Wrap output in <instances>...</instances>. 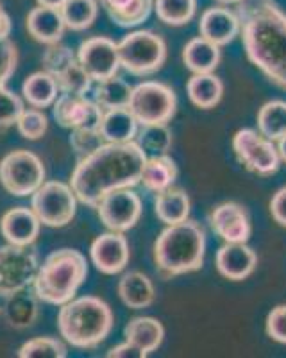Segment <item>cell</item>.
<instances>
[{
  "label": "cell",
  "mask_w": 286,
  "mask_h": 358,
  "mask_svg": "<svg viewBox=\"0 0 286 358\" xmlns=\"http://www.w3.org/2000/svg\"><path fill=\"white\" fill-rule=\"evenodd\" d=\"M66 0H38V6H47V8H56L61 9Z\"/></svg>",
  "instance_id": "bcb514c9"
},
{
  "label": "cell",
  "mask_w": 286,
  "mask_h": 358,
  "mask_svg": "<svg viewBox=\"0 0 286 358\" xmlns=\"http://www.w3.org/2000/svg\"><path fill=\"white\" fill-rule=\"evenodd\" d=\"M57 330L74 348L93 350L113 330V312L100 297H74L59 308Z\"/></svg>",
  "instance_id": "277c9868"
},
{
  "label": "cell",
  "mask_w": 286,
  "mask_h": 358,
  "mask_svg": "<svg viewBox=\"0 0 286 358\" xmlns=\"http://www.w3.org/2000/svg\"><path fill=\"white\" fill-rule=\"evenodd\" d=\"M41 222L33 212V208L15 206L4 213L0 219V233L8 244L33 245L40 236Z\"/></svg>",
  "instance_id": "d6986e66"
},
{
  "label": "cell",
  "mask_w": 286,
  "mask_h": 358,
  "mask_svg": "<svg viewBox=\"0 0 286 358\" xmlns=\"http://www.w3.org/2000/svg\"><path fill=\"white\" fill-rule=\"evenodd\" d=\"M9 34H11V18L0 4V41L9 40Z\"/></svg>",
  "instance_id": "f6af8a7d"
},
{
  "label": "cell",
  "mask_w": 286,
  "mask_h": 358,
  "mask_svg": "<svg viewBox=\"0 0 286 358\" xmlns=\"http://www.w3.org/2000/svg\"><path fill=\"white\" fill-rule=\"evenodd\" d=\"M127 108L140 126L168 124L177 111L176 92L165 83L143 81L133 86Z\"/></svg>",
  "instance_id": "52a82bcc"
},
{
  "label": "cell",
  "mask_w": 286,
  "mask_h": 358,
  "mask_svg": "<svg viewBox=\"0 0 286 358\" xmlns=\"http://www.w3.org/2000/svg\"><path fill=\"white\" fill-rule=\"evenodd\" d=\"M36 252L25 245L6 244L0 248V296L9 297L13 294L27 290L36 278Z\"/></svg>",
  "instance_id": "30bf717a"
},
{
  "label": "cell",
  "mask_w": 286,
  "mask_h": 358,
  "mask_svg": "<svg viewBox=\"0 0 286 358\" xmlns=\"http://www.w3.org/2000/svg\"><path fill=\"white\" fill-rule=\"evenodd\" d=\"M177 179V165L168 155L147 156L143 165L140 183L149 192L160 194L167 188L174 187Z\"/></svg>",
  "instance_id": "484cf974"
},
{
  "label": "cell",
  "mask_w": 286,
  "mask_h": 358,
  "mask_svg": "<svg viewBox=\"0 0 286 358\" xmlns=\"http://www.w3.org/2000/svg\"><path fill=\"white\" fill-rule=\"evenodd\" d=\"M257 131L265 138L278 142L286 134V102L269 101L257 111Z\"/></svg>",
  "instance_id": "1f68e13d"
},
{
  "label": "cell",
  "mask_w": 286,
  "mask_h": 358,
  "mask_svg": "<svg viewBox=\"0 0 286 358\" xmlns=\"http://www.w3.org/2000/svg\"><path fill=\"white\" fill-rule=\"evenodd\" d=\"M103 143L106 142H104L103 134H100L98 129H86V127H81V129H72V134H70V145L82 158L91 155L93 151H97Z\"/></svg>",
  "instance_id": "60d3db41"
},
{
  "label": "cell",
  "mask_w": 286,
  "mask_h": 358,
  "mask_svg": "<svg viewBox=\"0 0 286 358\" xmlns=\"http://www.w3.org/2000/svg\"><path fill=\"white\" fill-rule=\"evenodd\" d=\"M186 94L193 106L200 108V110H211L222 101L224 83L213 72L193 73L186 83Z\"/></svg>",
  "instance_id": "4316f807"
},
{
  "label": "cell",
  "mask_w": 286,
  "mask_h": 358,
  "mask_svg": "<svg viewBox=\"0 0 286 358\" xmlns=\"http://www.w3.org/2000/svg\"><path fill=\"white\" fill-rule=\"evenodd\" d=\"M77 59V52L66 47L63 43H52V45H47V50L43 52V57H41V63H43V70L49 72L50 76H57L59 72L66 69L68 65Z\"/></svg>",
  "instance_id": "ab89813d"
},
{
  "label": "cell",
  "mask_w": 286,
  "mask_h": 358,
  "mask_svg": "<svg viewBox=\"0 0 286 358\" xmlns=\"http://www.w3.org/2000/svg\"><path fill=\"white\" fill-rule=\"evenodd\" d=\"M119 27H136L151 17L154 0H98Z\"/></svg>",
  "instance_id": "cb8c5ba5"
},
{
  "label": "cell",
  "mask_w": 286,
  "mask_h": 358,
  "mask_svg": "<svg viewBox=\"0 0 286 358\" xmlns=\"http://www.w3.org/2000/svg\"><path fill=\"white\" fill-rule=\"evenodd\" d=\"M57 83V88H59V94H74V95H86L91 92V86H93V79L86 73V70L82 69L81 63L75 59L72 65L66 66L63 72H59L57 76H54Z\"/></svg>",
  "instance_id": "8d00e7d4"
},
{
  "label": "cell",
  "mask_w": 286,
  "mask_h": 358,
  "mask_svg": "<svg viewBox=\"0 0 286 358\" xmlns=\"http://www.w3.org/2000/svg\"><path fill=\"white\" fill-rule=\"evenodd\" d=\"M90 257L97 271L107 276H114L122 273L129 264L131 258L129 242L120 231L103 233L91 242Z\"/></svg>",
  "instance_id": "2e32d148"
},
{
  "label": "cell",
  "mask_w": 286,
  "mask_h": 358,
  "mask_svg": "<svg viewBox=\"0 0 286 358\" xmlns=\"http://www.w3.org/2000/svg\"><path fill=\"white\" fill-rule=\"evenodd\" d=\"M68 350L59 338L36 337L31 338L18 350L20 358H65Z\"/></svg>",
  "instance_id": "74e56055"
},
{
  "label": "cell",
  "mask_w": 286,
  "mask_h": 358,
  "mask_svg": "<svg viewBox=\"0 0 286 358\" xmlns=\"http://www.w3.org/2000/svg\"><path fill=\"white\" fill-rule=\"evenodd\" d=\"M135 142L143 149L147 156L168 155L172 149V131L167 124H152V126H142L138 131Z\"/></svg>",
  "instance_id": "e575fe53"
},
{
  "label": "cell",
  "mask_w": 286,
  "mask_h": 358,
  "mask_svg": "<svg viewBox=\"0 0 286 358\" xmlns=\"http://www.w3.org/2000/svg\"><path fill=\"white\" fill-rule=\"evenodd\" d=\"M154 11L165 25L181 27L195 17L197 0H154Z\"/></svg>",
  "instance_id": "836d02e7"
},
{
  "label": "cell",
  "mask_w": 286,
  "mask_h": 358,
  "mask_svg": "<svg viewBox=\"0 0 286 358\" xmlns=\"http://www.w3.org/2000/svg\"><path fill=\"white\" fill-rule=\"evenodd\" d=\"M123 335H126V341L133 342L135 346L149 355L163 344L165 328L154 317H135L126 326Z\"/></svg>",
  "instance_id": "f1b7e54d"
},
{
  "label": "cell",
  "mask_w": 286,
  "mask_h": 358,
  "mask_svg": "<svg viewBox=\"0 0 286 358\" xmlns=\"http://www.w3.org/2000/svg\"><path fill=\"white\" fill-rule=\"evenodd\" d=\"M22 94L29 106L45 110L56 102L59 88H57L56 79L49 72L41 70V72H34L25 78L24 85H22Z\"/></svg>",
  "instance_id": "83f0119b"
},
{
  "label": "cell",
  "mask_w": 286,
  "mask_h": 358,
  "mask_svg": "<svg viewBox=\"0 0 286 358\" xmlns=\"http://www.w3.org/2000/svg\"><path fill=\"white\" fill-rule=\"evenodd\" d=\"M133 86L119 76L95 81L91 86V99L97 102L98 106L106 110H114V108H127L129 99H131Z\"/></svg>",
  "instance_id": "4dcf8cb0"
},
{
  "label": "cell",
  "mask_w": 286,
  "mask_h": 358,
  "mask_svg": "<svg viewBox=\"0 0 286 358\" xmlns=\"http://www.w3.org/2000/svg\"><path fill=\"white\" fill-rule=\"evenodd\" d=\"M206 233L195 220L170 224L154 242L156 267L165 278L195 273L204 264Z\"/></svg>",
  "instance_id": "3957f363"
},
{
  "label": "cell",
  "mask_w": 286,
  "mask_h": 358,
  "mask_svg": "<svg viewBox=\"0 0 286 358\" xmlns=\"http://www.w3.org/2000/svg\"><path fill=\"white\" fill-rule=\"evenodd\" d=\"M270 215L279 226L286 228V187L279 188L270 199Z\"/></svg>",
  "instance_id": "7bdbcfd3"
},
{
  "label": "cell",
  "mask_w": 286,
  "mask_h": 358,
  "mask_svg": "<svg viewBox=\"0 0 286 358\" xmlns=\"http://www.w3.org/2000/svg\"><path fill=\"white\" fill-rule=\"evenodd\" d=\"M138 120L129 111V108H114L106 110L103 115V122L98 131L107 143H127L135 142L138 134Z\"/></svg>",
  "instance_id": "7402d4cb"
},
{
  "label": "cell",
  "mask_w": 286,
  "mask_h": 358,
  "mask_svg": "<svg viewBox=\"0 0 286 358\" xmlns=\"http://www.w3.org/2000/svg\"><path fill=\"white\" fill-rule=\"evenodd\" d=\"M18 65V50L9 40L0 41V129L17 126L18 117L25 110L24 101L8 90V79Z\"/></svg>",
  "instance_id": "9a60e30c"
},
{
  "label": "cell",
  "mask_w": 286,
  "mask_h": 358,
  "mask_svg": "<svg viewBox=\"0 0 286 358\" xmlns=\"http://www.w3.org/2000/svg\"><path fill=\"white\" fill-rule=\"evenodd\" d=\"M119 296L127 308L143 310L154 303L156 289L147 274L133 271L120 278Z\"/></svg>",
  "instance_id": "603a6c76"
},
{
  "label": "cell",
  "mask_w": 286,
  "mask_h": 358,
  "mask_svg": "<svg viewBox=\"0 0 286 358\" xmlns=\"http://www.w3.org/2000/svg\"><path fill=\"white\" fill-rule=\"evenodd\" d=\"M266 335L279 344H286V305H278L266 315Z\"/></svg>",
  "instance_id": "b9f144b4"
},
{
  "label": "cell",
  "mask_w": 286,
  "mask_h": 358,
  "mask_svg": "<svg viewBox=\"0 0 286 358\" xmlns=\"http://www.w3.org/2000/svg\"><path fill=\"white\" fill-rule=\"evenodd\" d=\"M88 278V262L81 251L63 248L50 252L38 267L33 289L43 303L61 306L72 301Z\"/></svg>",
  "instance_id": "5b68a950"
},
{
  "label": "cell",
  "mask_w": 286,
  "mask_h": 358,
  "mask_svg": "<svg viewBox=\"0 0 286 358\" xmlns=\"http://www.w3.org/2000/svg\"><path fill=\"white\" fill-rule=\"evenodd\" d=\"M215 264L225 280L243 281L256 271L257 257L247 242H225L217 251Z\"/></svg>",
  "instance_id": "ac0fdd59"
},
{
  "label": "cell",
  "mask_w": 286,
  "mask_h": 358,
  "mask_svg": "<svg viewBox=\"0 0 286 358\" xmlns=\"http://www.w3.org/2000/svg\"><path fill=\"white\" fill-rule=\"evenodd\" d=\"M31 208L43 226L63 228L74 220L77 212V197L70 185L61 181H45L33 194Z\"/></svg>",
  "instance_id": "9c48e42d"
},
{
  "label": "cell",
  "mask_w": 286,
  "mask_h": 358,
  "mask_svg": "<svg viewBox=\"0 0 286 358\" xmlns=\"http://www.w3.org/2000/svg\"><path fill=\"white\" fill-rule=\"evenodd\" d=\"M77 62L93 83L116 76L120 69L119 43L106 36L88 38L79 45Z\"/></svg>",
  "instance_id": "4fadbf2b"
},
{
  "label": "cell",
  "mask_w": 286,
  "mask_h": 358,
  "mask_svg": "<svg viewBox=\"0 0 286 358\" xmlns=\"http://www.w3.org/2000/svg\"><path fill=\"white\" fill-rule=\"evenodd\" d=\"M59 11H61L66 29L86 31L97 20L98 2L97 0H66Z\"/></svg>",
  "instance_id": "d6a6232c"
},
{
  "label": "cell",
  "mask_w": 286,
  "mask_h": 358,
  "mask_svg": "<svg viewBox=\"0 0 286 358\" xmlns=\"http://www.w3.org/2000/svg\"><path fill=\"white\" fill-rule=\"evenodd\" d=\"M209 222L224 242H247L253 233L249 212L238 203H222L213 208Z\"/></svg>",
  "instance_id": "e0dca14e"
},
{
  "label": "cell",
  "mask_w": 286,
  "mask_h": 358,
  "mask_svg": "<svg viewBox=\"0 0 286 358\" xmlns=\"http://www.w3.org/2000/svg\"><path fill=\"white\" fill-rule=\"evenodd\" d=\"M97 215L110 231L126 233L138 224L142 217V199L133 188L113 190L98 201Z\"/></svg>",
  "instance_id": "7c38bea8"
},
{
  "label": "cell",
  "mask_w": 286,
  "mask_h": 358,
  "mask_svg": "<svg viewBox=\"0 0 286 358\" xmlns=\"http://www.w3.org/2000/svg\"><path fill=\"white\" fill-rule=\"evenodd\" d=\"M278 152H279V158H281L283 163H286V134L283 138L278 140Z\"/></svg>",
  "instance_id": "7dc6e473"
},
{
  "label": "cell",
  "mask_w": 286,
  "mask_h": 358,
  "mask_svg": "<svg viewBox=\"0 0 286 358\" xmlns=\"http://www.w3.org/2000/svg\"><path fill=\"white\" fill-rule=\"evenodd\" d=\"M29 34L40 43L52 45L61 41L65 33V20L61 17V11L56 8H47V6H38L27 15L25 22Z\"/></svg>",
  "instance_id": "44dd1931"
},
{
  "label": "cell",
  "mask_w": 286,
  "mask_h": 358,
  "mask_svg": "<svg viewBox=\"0 0 286 358\" xmlns=\"http://www.w3.org/2000/svg\"><path fill=\"white\" fill-rule=\"evenodd\" d=\"M147 155L136 142L103 143L81 158L70 176V187L79 203L95 208L106 194L140 183Z\"/></svg>",
  "instance_id": "6da1fadb"
},
{
  "label": "cell",
  "mask_w": 286,
  "mask_h": 358,
  "mask_svg": "<svg viewBox=\"0 0 286 358\" xmlns=\"http://www.w3.org/2000/svg\"><path fill=\"white\" fill-rule=\"evenodd\" d=\"M107 357L110 358H145L147 353L143 350H140L138 346H135L133 342L126 341L123 344H119V346L111 348L107 351Z\"/></svg>",
  "instance_id": "ee69618b"
},
{
  "label": "cell",
  "mask_w": 286,
  "mask_h": 358,
  "mask_svg": "<svg viewBox=\"0 0 286 358\" xmlns=\"http://www.w3.org/2000/svg\"><path fill=\"white\" fill-rule=\"evenodd\" d=\"M233 149L238 162L257 176H272L281 167L278 147L256 129L246 127L236 131L233 136Z\"/></svg>",
  "instance_id": "8fae6325"
},
{
  "label": "cell",
  "mask_w": 286,
  "mask_h": 358,
  "mask_svg": "<svg viewBox=\"0 0 286 358\" xmlns=\"http://www.w3.org/2000/svg\"><path fill=\"white\" fill-rule=\"evenodd\" d=\"M217 2H220V4H225V6H231V4H240L241 0H217Z\"/></svg>",
  "instance_id": "c3c4849f"
},
{
  "label": "cell",
  "mask_w": 286,
  "mask_h": 358,
  "mask_svg": "<svg viewBox=\"0 0 286 358\" xmlns=\"http://www.w3.org/2000/svg\"><path fill=\"white\" fill-rule=\"evenodd\" d=\"M156 217L163 224L183 222L190 217V197L181 188H167L156 196L154 201Z\"/></svg>",
  "instance_id": "f546056e"
},
{
  "label": "cell",
  "mask_w": 286,
  "mask_h": 358,
  "mask_svg": "<svg viewBox=\"0 0 286 358\" xmlns=\"http://www.w3.org/2000/svg\"><path fill=\"white\" fill-rule=\"evenodd\" d=\"M0 183L11 196L27 197L45 183V167L34 152L18 149L0 162Z\"/></svg>",
  "instance_id": "ba28073f"
},
{
  "label": "cell",
  "mask_w": 286,
  "mask_h": 358,
  "mask_svg": "<svg viewBox=\"0 0 286 358\" xmlns=\"http://www.w3.org/2000/svg\"><path fill=\"white\" fill-rule=\"evenodd\" d=\"M241 22L238 13L227 8H209L200 15L199 33L218 47H225L240 36Z\"/></svg>",
  "instance_id": "ffe728a7"
},
{
  "label": "cell",
  "mask_w": 286,
  "mask_h": 358,
  "mask_svg": "<svg viewBox=\"0 0 286 358\" xmlns=\"http://www.w3.org/2000/svg\"><path fill=\"white\" fill-rule=\"evenodd\" d=\"M120 66L133 76H151L167 62V43L152 31H133L119 41Z\"/></svg>",
  "instance_id": "8992f818"
},
{
  "label": "cell",
  "mask_w": 286,
  "mask_h": 358,
  "mask_svg": "<svg viewBox=\"0 0 286 358\" xmlns=\"http://www.w3.org/2000/svg\"><path fill=\"white\" fill-rule=\"evenodd\" d=\"M6 299H8V303H6V317H8L9 324L15 326V328H27V326L33 324L38 315V306L34 297L25 294V290H22V292L13 294Z\"/></svg>",
  "instance_id": "d590c367"
},
{
  "label": "cell",
  "mask_w": 286,
  "mask_h": 358,
  "mask_svg": "<svg viewBox=\"0 0 286 358\" xmlns=\"http://www.w3.org/2000/svg\"><path fill=\"white\" fill-rule=\"evenodd\" d=\"M222 59L220 47L202 36L192 38L183 47V63L193 73H209Z\"/></svg>",
  "instance_id": "d4e9b609"
},
{
  "label": "cell",
  "mask_w": 286,
  "mask_h": 358,
  "mask_svg": "<svg viewBox=\"0 0 286 358\" xmlns=\"http://www.w3.org/2000/svg\"><path fill=\"white\" fill-rule=\"evenodd\" d=\"M56 122L66 129H98L104 110L88 95L59 94L52 104Z\"/></svg>",
  "instance_id": "5bb4252c"
},
{
  "label": "cell",
  "mask_w": 286,
  "mask_h": 358,
  "mask_svg": "<svg viewBox=\"0 0 286 358\" xmlns=\"http://www.w3.org/2000/svg\"><path fill=\"white\" fill-rule=\"evenodd\" d=\"M238 17L249 62L286 90V15L272 0H241Z\"/></svg>",
  "instance_id": "7a4b0ae2"
},
{
  "label": "cell",
  "mask_w": 286,
  "mask_h": 358,
  "mask_svg": "<svg viewBox=\"0 0 286 358\" xmlns=\"http://www.w3.org/2000/svg\"><path fill=\"white\" fill-rule=\"evenodd\" d=\"M18 133L27 140H40L49 129V118L43 113V110L38 108H29L22 111L17 120Z\"/></svg>",
  "instance_id": "f35d334b"
}]
</instances>
